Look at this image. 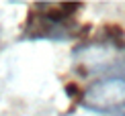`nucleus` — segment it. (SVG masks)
I'll return each mask as SVG.
<instances>
[{
    "instance_id": "1",
    "label": "nucleus",
    "mask_w": 125,
    "mask_h": 116,
    "mask_svg": "<svg viewBox=\"0 0 125 116\" xmlns=\"http://www.w3.org/2000/svg\"><path fill=\"white\" fill-rule=\"evenodd\" d=\"M82 8L78 2L62 4H35L29 12L25 31L21 39L27 41H68L82 33L80 25H76L74 14Z\"/></svg>"
},
{
    "instance_id": "2",
    "label": "nucleus",
    "mask_w": 125,
    "mask_h": 116,
    "mask_svg": "<svg viewBox=\"0 0 125 116\" xmlns=\"http://www.w3.org/2000/svg\"><path fill=\"white\" fill-rule=\"evenodd\" d=\"M82 106L96 114L125 116V73L96 80L82 92Z\"/></svg>"
}]
</instances>
